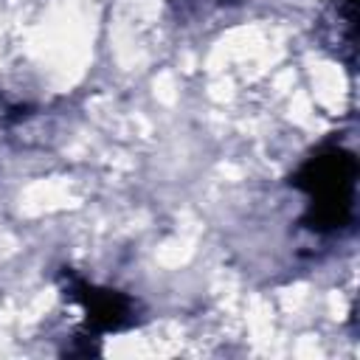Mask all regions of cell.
Listing matches in <instances>:
<instances>
[{"instance_id":"6da1fadb","label":"cell","mask_w":360,"mask_h":360,"mask_svg":"<svg viewBox=\"0 0 360 360\" xmlns=\"http://www.w3.org/2000/svg\"><path fill=\"white\" fill-rule=\"evenodd\" d=\"M357 158L338 141L321 143L290 174V186L304 194L307 205L298 225L315 236H340L354 225Z\"/></svg>"},{"instance_id":"7a4b0ae2","label":"cell","mask_w":360,"mask_h":360,"mask_svg":"<svg viewBox=\"0 0 360 360\" xmlns=\"http://www.w3.org/2000/svg\"><path fill=\"white\" fill-rule=\"evenodd\" d=\"M59 287L62 295L84 309V329L87 335H107L121 332L138 323V301L121 290L98 287L87 278H82L76 270L62 267L59 270Z\"/></svg>"},{"instance_id":"3957f363","label":"cell","mask_w":360,"mask_h":360,"mask_svg":"<svg viewBox=\"0 0 360 360\" xmlns=\"http://www.w3.org/2000/svg\"><path fill=\"white\" fill-rule=\"evenodd\" d=\"M242 0H172V6L177 8V20L180 17H197L205 14L211 8H228V6H239Z\"/></svg>"}]
</instances>
